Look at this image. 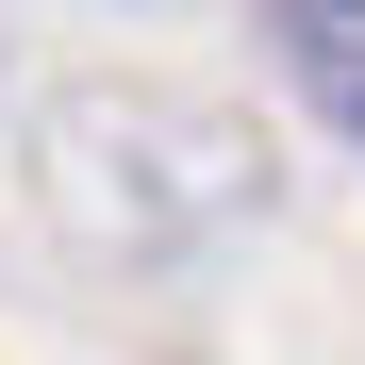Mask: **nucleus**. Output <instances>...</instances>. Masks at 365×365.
Segmentation results:
<instances>
[{
  "mask_svg": "<svg viewBox=\"0 0 365 365\" xmlns=\"http://www.w3.org/2000/svg\"><path fill=\"white\" fill-rule=\"evenodd\" d=\"M34 200L100 266H200L266 216V133L182 83H50L34 100Z\"/></svg>",
  "mask_w": 365,
  "mask_h": 365,
  "instance_id": "obj_1",
  "label": "nucleus"
},
{
  "mask_svg": "<svg viewBox=\"0 0 365 365\" xmlns=\"http://www.w3.org/2000/svg\"><path fill=\"white\" fill-rule=\"evenodd\" d=\"M250 34H266L282 100L316 116L332 150H365V0H250Z\"/></svg>",
  "mask_w": 365,
  "mask_h": 365,
  "instance_id": "obj_2",
  "label": "nucleus"
}]
</instances>
